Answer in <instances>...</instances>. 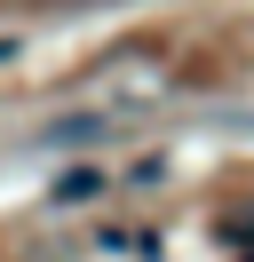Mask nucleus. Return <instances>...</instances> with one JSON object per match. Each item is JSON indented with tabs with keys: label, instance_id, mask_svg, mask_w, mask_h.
<instances>
[{
	"label": "nucleus",
	"instance_id": "nucleus-1",
	"mask_svg": "<svg viewBox=\"0 0 254 262\" xmlns=\"http://www.w3.org/2000/svg\"><path fill=\"white\" fill-rule=\"evenodd\" d=\"M95 191H103L95 167H64V175H56V199H64V207H79V199H95Z\"/></svg>",
	"mask_w": 254,
	"mask_h": 262
},
{
	"label": "nucleus",
	"instance_id": "nucleus-2",
	"mask_svg": "<svg viewBox=\"0 0 254 262\" xmlns=\"http://www.w3.org/2000/svg\"><path fill=\"white\" fill-rule=\"evenodd\" d=\"M8 56H16V40H0V64H8Z\"/></svg>",
	"mask_w": 254,
	"mask_h": 262
}]
</instances>
